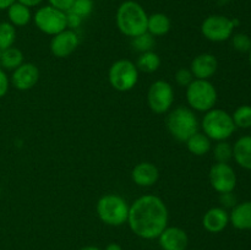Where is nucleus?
<instances>
[{
    "label": "nucleus",
    "mask_w": 251,
    "mask_h": 250,
    "mask_svg": "<svg viewBox=\"0 0 251 250\" xmlns=\"http://www.w3.org/2000/svg\"><path fill=\"white\" fill-rule=\"evenodd\" d=\"M212 140L208 139L203 132L198 131L196 134H194L193 136L189 137L185 141L186 147H188V151L190 152L194 156H205L212 149V144H211Z\"/></svg>",
    "instance_id": "obj_21"
},
{
    "label": "nucleus",
    "mask_w": 251,
    "mask_h": 250,
    "mask_svg": "<svg viewBox=\"0 0 251 250\" xmlns=\"http://www.w3.org/2000/svg\"><path fill=\"white\" fill-rule=\"evenodd\" d=\"M233 158L238 166L251 171V135L242 136L233 145Z\"/></svg>",
    "instance_id": "obj_19"
},
{
    "label": "nucleus",
    "mask_w": 251,
    "mask_h": 250,
    "mask_svg": "<svg viewBox=\"0 0 251 250\" xmlns=\"http://www.w3.org/2000/svg\"><path fill=\"white\" fill-rule=\"evenodd\" d=\"M229 223V213L223 207H212L206 211L202 217V225L207 232L221 233Z\"/></svg>",
    "instance_id": "obj_17"
},
{
    "label": "nucleus",
    "mask_w": 251,
    "mask_h": 250,
    "mask_svg": "<svg viewBox=\"0 0 251 250\" xmlns=\"http://www.w3.org/2000/svg\"><path fill=\"white\" fill-rule=\"evenodd\" d=\"M174 102L173 86L164 80H157L150 86L147 103L150 109L156 114H166L171 110Z\"/></svg>",
    "instance_id": "obj_10"
},
{
    "label": "nucleus",
    "mask_w": 251,
    "mask_h": 250,
    "mask_svg": "<svg viewBox=\"0 0 251 250\" xmlns=\"http://www.w3.org/2000/svg\"><path fill=\"white\" fill-rule=\"evenodd\" d=\"M159 247L163 250H186L189 237L180 227H167L158 237Z\"/></svg>",
    "instance_id": "obj_15"
},
{
    "label": "nucleus",
    "mask_w": 251,
    "mask_h": 250,
    "mask_svg": "<svg viewBox=\"0 0 251 250\" xmlns=\"http://www.w3.org/2000/svg\"><path fill=\"white\" fill-rule=\"evenodd\" d=\"M220 202L222 203L223 208H233L238 203L237 198L234 196L233 191L220 194Z\"/></svg>",
    "instance_id": "obj_32"
},
{
    "label": "nucleus",
    "mask_w": 251,
    "mask_h": 250,
    "mask_svg": "<svg viewBox=\"0 0 251 250\" xmlns=\"http://www.w3.org/2000/svg\"><path fill=\"white\" fill-rule=\"evenodd\" d=\"M49 5H51L53 7L61 10V11H69L73 5L74 0H48Z\"/></svg>",
    "instance_id": "obj_35"
},
{
    "label": "nucleus",
    "mask_w": 251,
    "mask_h": 250,
    "mask_svg": "<svg viewBox=\"0 0 251 250\" xmlns=\"http://www.w3.org/2000/svg\"><path fill=\"white\" fill-rule=\"evenodd\" d=\"M136 64L127 59H119L110 65L108 71V80L110 86L119 92L131 91L139 81Z\"/></svg>",
    "instance_id": "obj_7"
},
{
    "label": "nucleus",
    "mask_w": 251,
    "mask_h": 250,
    "mask_svg": "<svg viewBox=\"0 0 251 250\" xmlns=\"http://www.w3.org/2000/svg\"><path fill=\"white\" fill-rule=\"evenodd\" d=\"M24 61V54L16 47L0 50V68L4 70H12L19 68Z\"/></svg>",
    "instance_id": "obj_23"
},
{
    "label": "nucleus",
    "mask_w": 251,
    "mask_h": 250,
    "mask_svg": "<svg viewBox=\"0 0 251 250\" xmlns=\"http://www.w3.org/2000/svg\"><path fill=\"white\" fill-rule=\"evenodd\" d=\"M104 250H123L122 245L118 244V243H110V244H108L107 247H105Z\"/></svg>",
    "instance_id": "obj_38"
},
{
    "label": "nucleus",
    "mask_w": 251,
    "mask_h": 250,
    "mask_svg": "<svg viewBox=\"0 0 251 250\" xmlns=\"http://www.w3.org/2000/svg\"><path fill=\"white\" fill-rule=\"evenodd\" d=\"M9 86H10L9 76L6 75L4 69L0 68V98H2L5 95H6L7 91H9Z\"/></svg>",
    "instance_id": "obj_34"
},
{
    "label": "nucleus",
    "mask_w": 251,
    "mask_h": 250,
    "mask_svg": "<svg viewBox=\"0 0 251 250\" xmlns=\"http://www.w3.org/2000/svg\"><path fill=\"white\" fill-rule=\"evenodd\" d=\"M154 44H156L154 37L150 34L149 32H145V33L139 34V36L131 38L132 48L136 51H139L140 54L145 53V51H151L153 49Z\"/></svg>",
    "instance_id": "obj_27"
},
{
    "label": "nucleus",
    "mask_w": 251,
    "mask_h": 250,
    "mask_svg": "<svg viewBox=\"0 0 251 250\" xmlns=\"http://www.w3.org/2000/svg\"><path fill=\"white\" fill-rule=\"evenodd\" d=\"M159 66H161V58L153 50L141 53L136 60L137 70L141 71V73H156L159 69Z\"/></svg>",
    "instance_id": "obj_24"
},
{
    "label": "nucleus",
    "mask_w": 251,
    "mask_h": 250,
    "mask_svg": "<svg viewBox=\"0 0 251 250\" xmlns=\"http://www.w3.org/2000/svg\"><path fill=\"white\" fill-rule=\"evenodd\" d=\"M249 61H250V65H251V49H250V51H249Z\"/></svg>",
    "instance_id": "obj_40"
},
{
    "label": "nucleus",
    "mask_w": 251,
    "mask_h": 250,
    "mask_svg": "<svg viewBox=\"0 0 251 250\" xmlns=\"http://www.w3.org/2000/svg\"><path fill=\"white\" fill-rule=\"evenodd\" d=\"M169 212L159 196L142 195L129 207L127 225L135 235L142 239H156L168 227Z\"/></svg>",
    "instance_id": "obj_1"
},
{
    "label": "nucleus",
    "mask_w": 251,
    "mask_h": 250,
    "mask_svg": "<svg viewBox=\"0 0 251 250\" xmlns=\"http://www.w3.org/2000/svg\"><path fill=\"white\" fill-rule=\"evenodd\" d=\"M130 205L118 194H105L100 198L96 205L98 218L112 227H119L127 222Z\"/></svg>",
    "instance_id": "obj_4"
},
{
    "label": "nucleus",
    "mask_w": 251,
    "mask_h": 250,
    "mask_svg": "<svg viewBox=\"0 0 251 250\" xmlns=\"http://www.w3.org/2000/svg\"><path fill=\"white\" fill-rule=\"evenodd\" d=\"M80 39L74 29H64L53 36L50 41V51L55 58L64 59L70 56L78 47Z\"/></svg>",
    "instance_id": "obj_12"
},
{
    "label": "nucleus",
    "mask_w": 251,
    "mask_h": 250,
    "mask_svg": "<svg viewBox=\"0 0 251 250\" xmlns=\"http://www.w3.org/2000/svg\"><path fill=\"white\" fill-rule=\"evenodd\" d=\"M238 20L228 19L223 15H210L201 24V33L211 42H225L232 37Z\"/></svg>",
    "instance_id": "obj_9"
},
{
    "label": "nucleus",
    "mask_w": 251,
    "mask_h": 250,
    "mask_svg": "<svg viewBox=\"0 0 251 250\" xmlns=\"http://www.w3.org/2000/svg\"><path fill=\"white\" fill-rule=\"evenodd\" d=\"M147 20L149 15L142 5L134 0L122 2L115 15V22L119 31L130 38L147 32Z\"/></svg>",
    "instance_id": "obj_2"
},
{
    "label": "nucleus",
    "mask_w": 251,
    "mask_h": 250,
    "mask_svg": "<svg viewBox=\"0 0 251 250\" xmlns=\"http://www.w3.org/2000/svg\"><path fill=\"white\" fill-rule=\"evenodd\" d=\"M213 157L216 162L220 163H228L233 158V146L225 141H218L216 146L213 147Z\"/></svg>",
    "instance_id": "obj_28"
},
{
    "label": "nucleus",
    "mask_w": 251,
    "mask_h": 250,
    "mask_svg": "<svg viewBox=\"0 0 251 250\" xmlns=\"http://www.w3.org/2000/svg\"><path fill=\"white\" fill-rule=\"evenodd\" d=\"M211 186L218 194L230 193L237 186V174L228 163L216 162L208 173Z\"/></svg>",
    "instance_id": "obj_11"
},
{
    "label": "nucleus",
    "mask_w": 251,
    "mask_h": 250,
    "mask_svg": "<svg viewBox=\"0 0 251 250\" xmlns=\"http://www.w3.org/2000/svg\"><path fill=\"white\" fill-rule=\"evenodd\" d=\"M158 178V168L151 162H140L131 171L132 181L141 188H150V186L154 185Z\"/></svg>",
    "instance_id": "obj_16"
},
{
    "label": "nucleus",
    "mask_w": 251,
    "mask_h": 250,
    "mask_svg": "<svg viewBox=\"0 0 251 250\" xmlns=\"http://www.w3.org/2000/svg\"><path fill=\"white\" fill-rule=\"evenodd\" d=\"M16 41V27L10 22H0V50L14 47Z\"/></svg>",
    "instance_id": "obj_25"
},
{
    "label": "nucleus",
    "mask_w": 251,
    "mask_h": 250,
    "mask_svg": "<svg viewBox=\"0 0 251 250\" xmlns=\"http://www.w3.org/2000/svg\"><path fill=\"white\" fill-rule=\"evenodd\" d=\"M93 6H95L93 0H74L69 11L74 12L77 16H80L81 19H85V17L90 16L92 14Z\"/></svg>",
    "instance_id": "obj_29"
},
{
    "label": "nucleus",
    "mask_w": 251,
    "mask_h": 250,
    "mask_svg": "<svg viewBox=\"0 0 251 250\" xmlns=\"http://www.w3.org/2000/svg\"><path fill=\"white\" fill-rule=\"evenodd\" d=\"M16 1L21 2V4L26 5L27 7H34V6H38L43 0H16Z\"/></svg>",
    "instance_id": "obj_36"
},
{
    "label": "nucleus",
    "mask_w": 251,
    "mask_h": 250,
    "mask_svg": "<svg viewBox=\"0 0 251 250\" xmlns=\"http://www.w3.org/2000/svg\"><path fill=\"white\" fill-rule=\"evenodd\" d=\"M201 127L206 136L213 141H225L235 131L232 114L223 109H213L205 113L201 120Z\"/></svg>",
    "instance_id": "obj_5"
},
{
    "label": "nucleus",
    "mask_w": 251,
    "mask_h": 250,
    "mask_svg": "<svg viewBox=\"0 0 251 250\" xmlns=\"http://www.w3.org/2000/svg\"><path fill=\"white\" fill-rule=\"evenodd\" d=\"M171 19L166 14L156 12L149 16L147 20V32L153 37H162L171 31Z\"/></svg>",
    "instance_id": "obj_20"
},
{
    "label": "nucleus",
    "mask_w": 251,
    "mask_h": 250,
    "mask_svg": "<svg viewBox=\"0 0 251 250\" xmlns=\"http://www.w3.org/2000/svg\"><path fill=\"white\" fill-rule=\"evenodd\" d=\"M81 24H82V19L80 16L71 11H66V26L69 29L77 28L81 26Z\"/></svg>",
    "instance_id": "obj_33"
},
{
    "label": "nucleus",
    "mask_w": 251,
    "mask_h": 250,
    "mask_svg": "<svg viewBox=\"0 0 251 250\" xmlns=\"http://www.w3.org/2000/svg\"><path fill=\"white\" fill-rule=\"evenodd\" d=\"M166 125L168 132L176 141L185 142L199 131V119L195 112L188 107H176L167 115Z\"/></svg>",
    "instance_id": "obj_3"
},
{
    "label": "nucleus",
    "mask_w": 251,
    "mask_h": 250,
    "mask_svg": "<svg viewBox=\"0 0 251 250\" xmlns=\"http://www.w3.org/2000/svg\"><path fill=\"white\" fill-rule=\"evenodd\" d=\"M39 80V69L33 63H22L12 71L11 83L16 90L28 91L37 85Z\"/></svg>",
    "instance_id": "obj_13"
},
{
    "label": "nucleus",
    "mask_w": 251,
    "mask_h": 250,
    "mask_svg": "<svg viewBox=\"0 0 251 250\" xmlns=\"http://www.w3.org/2000/svg\"><path fill=\"white\" fill-rule=\"evenodd\" d=\"M229 223L239 230L251 229V201L237 203L229 213Z\"/></svg>",
    "instance_id": "obj_18"
},
{
    "label": "nucleus",
    "mask_w": 251,
    "mask_h": 250,
    "mask_svg": "<svg viewBox=\"0 0 251 250\" xmlns=\"http://www.w3.org/2000/svg\"><path fill=\"white\" fill-rule=\"evenodd\" d=\"M32 19L39 31L51 37L68 28L66 12L53 7L51 5L39 7Z\"/></svg>",
    "instance_id": "obj_8"
},
{
    "label": "nucleus",
    "mask_w": 251,
    "mask_h": 250,
    "mask_svg": "<svg viewBox=\"0 0 251 250\" xmlns=\"http://www.w3.org/2000/svg\"><path fill=\"white\" fill-rule=\"evenodd\" d=\"M80 250H102V249H100V248H98V247H95V245H87V247L81 248Z\"/></svg>",
    "instance_id": "obj_39"
},
{
    "label": "nucleus",
    "mask_w": 251,
    "mask_h": 250,
    "mask_svg": "<svg viewBox=\"0 0 251 250\" xmlns=\"http://www.w3.org/2000/svg\"><path fill=\"white\" fill-rule=\"evenodd\" d=\"M232 46L240 53H247L251 49V38L245 33H235L232 37Z\"/></svg>",
    "instance_id": "obj_30"
},
{
    "label": "nucleus",
    "mask_w": 251,
    "mask_h": 250,
    "mask_svg": "<svg viewBox=\"0 0 251 250\" xmlns=\"http://www.w3.org/2000/svg\"><path fill=\"white\" fill-rule=\"evenodd\" d=\"M217 90L208 80L195 78L186 87V102L194 112L206 113L217 103Z\"/></svg>",
    "instance_id": "obj_6"
},
{
    "label": "nucleus",
    "mask_w": 251,
    "mask_h": 250,
    "mask_svg": "<svg viewBox=\"0 0 251 250\" xmlns=\"http://www.w3.org/2000/svg\"><path fill=\"white\" fill-rule=\"evenodd\" d=\"M218 69V61L213 54L201 53L193 59L190 70L194 77L199 80H210Z\"/></svg>",
    "instance_id": "obj_14"
},
{
    "label": "nucleus",
    "mask_w": 251,
    "mask_h": 250,
    "mask_svg": "<svg viewBox=\"0 0 251 250\" xmlns=\"http://www.w3.org/2000/svg\"><path fill=\"white\" fill-rule=\"evenodd\" d=\"M16 0H0V10H7Z\"/></svg>",
    "instance_id": "obj_37"
},
{
    "label": "nucleus",
    "mask_w": 251,
    "mask_h": 250,
    "mask_svg": "<svg viewBox=\"0 0 251 250\" xmlns=\"http://www.w3.org/2000/svg\"><path fill=\"white\" fill-rule=\"evenodd\" d=\"M7 17H9L10 24L14 25L15 27H24L31 22L32 14L29 7L21 4V2L15 1L7 9Z\"/></svg>",
    "instance_id": "obj_22"
},
{
    "label": "nucleus",
    "mask_w": 251,
    "mask_h": 250,
    "mask_svg": "<svg viewBox=\"0 0 251 250\" xmlns=\"http://www.w3.org/2000/svg\"><path fill=\"white\" fill-rule=\"evenodd\" d=\"M235 127L248 129L251 127V105L243 104L238 107L232 114Z\"/></svg>",
    "instance_id": "obj_26"
},
{
    "label": "nucleus",
    "mask_w": 251,
    "mask_h": 250,
    "mask_svg": "<svg viewBox=\"0 0 251 250\" xmlns=\"http://www.w3.org/2000/svg\"><path fill=\"white\" fill-rule=\"evenodd\" d=\"M195 80L190 69L181 68L176 73V82L181 87H188L193 81Z\"/></svg>",
    "instance_id": "obj_31"
}]
</instances>
